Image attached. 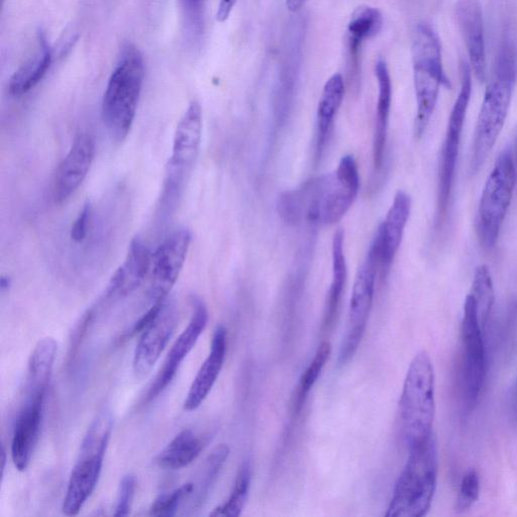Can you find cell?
I'll return each mask as SVG.
<instances>
[{"label": "cell", "mask_w": 517, "mask_h": 517, "mask_svg": "<svg viewBox=\"0 0 517 517\" xmlns=\"http://www.w3.org/2000/svg\"><path fill=\"white\" fill-rule=\"evenodd\" d=\"M145 79L142 52L126 43L119 54L102 99V119L111 138L126 140L134 124Z\"/></svg>", "instance_id": "1"}, {"label": "cell", "mask_w": 517, "mask_h": 517, "mask_svg": "<svg viewBox=\"0 0 517 517\" xmlns=\"http://www.w3.org/2000/svg\"><path fill=\"white\" fill-rule=\"evenodd\" d=\"M514 47L504 40L495 64L494 78L488 85L480 109L472 149L471 170L478 172L494 148L504 127L516 80Z\"/></svg>", "instance_id": "2"}, {"label": "cell", "mask_w": 517, "mask_h": 517, "mask_svg": "<svg viewBox=\"0 0 517 517\" xmlns=\"http://www.w3.org/2000/svg\"><path fill=\"white\" fill-rule=\"evenodd\" d=\"M435 412L434 366L423 351L409 365L399 401L400 432L408 449L433 436Z\"/></svg>", "instance_id": "3"}, {"label": "cell", "mask_w": 517, "mask_h": 517, "mask_svg": "<svg viewBox=\"0 0 517 517\" xmlns=\"http://www.w3.org/2000/svg\"><path fill=\"white\" fill-rule=\"evenodd\" d=\"M438 479V453L434 436L409 449L406 465L393 491L387 517H422L431 508Z\"/></svg>", "instance_id": "4"}, {"label": "cell", "mask_w": 517, "mask_h": 517, "mask_svg": "<svg viewBox=\"0 0 517 517\" xmlns=\"http://www.w3.org/2000/svg\"><path fill=\"white\" fill-rule=\"evenodd\" d=\"M412 64L417 97L415 132L421 138L435 113L441 87L451 88L444 70L440 40L428 24H420L413 34Z\"/></svg>", "instance_id": "5"}, {"label": "cell", "mask_w": 517, "mask_h": 517, "mask_svg": "<svg viewBox=\"0 0 517 517\" xmlns=\"http://www.w3.org/2000/svg\"><path fill=\"white\" fill-rule=\"evenodd\" d=\"M110 412H101L89 427L81 444L77 462L72 470L62 511L77 515L95 490L113 433Z\"/></svg>", "instance_id": "6"}, {"label": "cell", "mask_w": 517, "mask_h": 517, "mask_svg": "<svg viewBox=\"0 0 517 517\" xmlns=\"http://www.w3.org/2000/svg\"><path fill=\"white\" fill-rule=\"evenodd\" d=\"M516 170L512 153L500 154L484 185L479 203V234L486 249L495 247L512 200Z\"/></svg>", "instance_id": "7"}, {"label": "cell", "mask_w": 517, "mask_h": 517, "mask_svg": "<svg viewBox=\"0 0 517 517\" xmlns=\"http://www.w3.org/2000/svg\"><path fill=\"white\" fill-rule=\"evenodd\" d=\"M201 139L202 111L199 103L192 101L174 134L161 197L164 206L172 205L179 197L198 156Z\"/></svg>", "instance_id": "8"}, {"label": "cell", "mask_w": 517, "mask_h": 517, "mask_svg": "<svg viewBox=\"0 0 517 517\" xmlns=\"http://www.w3.org/2000/svg\"><path fill=\"white\" fill-rule=\"evenodd\" d=\"M381 268L379 247L373 240L366 259L355 278L348 328L339 358L341 365H345L353 358L363 339L374 301L377 276L380 274Z\"/></svg>", "instance_id": "9"}, {"label": "cell", "mask_w": 517, "mask_h": 517, "mask_svg": "<svg viewBox=\"0 0 517 517\" xmlns=\"http://www.w3.org/2000/svg\"><path fill=\"white\" fill-rule=\"evenodd\" d=\"M460 71L462 77L461 88L450 115L439 163L438 216L440 219L448 209L458 163L461 137L472 93L471 69L467 62L463 61L461 63Z\"/></svg>", "instance_id": "10"}, {"label": "cell", "mask_w": 517, "mask_h": 517, "mask_svg": "<svg viewBox=\"0 0 517 517\" xmlns=\"http://www.w3.org/2000/svg\"><path fill=\"white\" fill-rule=\"evenodd\" d=\"M463 347L462 384L469 407H474L483 391L486 378V354L483 328L474 298L469 293L464 304L461 327Z\"/></svg>", "instance_id": "11"}, {"label": "cell", "mask_w": 517, "mask_h": 517, "mask_svg": "<svg viewBox=\"0 0 517 517\" xmlns=\"http://www.w3.org/2000/svg\"><path fill=\"white\" fill-rule=\"evenodd\" d=\"M360 190V174L353 155L342 157L337 170L323 176L318 222L333 226L350 211Z\"/></svg>", "instance_id": "12"}, {"label": "cell", "mask_w": 517, "mask_h": 517, "mask_svg": "<svg viewBox=\"0 0 517 517\" xmlns=\"http://www.w3.org/2000/svg\"><path fill=\"white\" fill-rule=\"evenodd\" d=\"M191 242L189 230H178L165 239L153 255L148 292L153 304L167 299L182 271Z\"/></svg>", "instance_id": "13"}, {"label": "cell", "mask_w": 517, "mask_h": 517, "mask_svg": "<svg viewBox=\"0 0 517 517\" xmlns=\"http://www.w3.org/2000/svg\"><path fill=\"white\" fill-rule=\"evenodd\" d=\"M192 316L190 322L173 344L163 367L150 386L146 400L151 401L160 395L175 378L181 364L195 347L209 322V310L198 297L191 298Z\"/></svg>", "instance_id": "14"}, {"label": "cell", "mask_w": 517, "mask_h": 517, "mask_svg": "<svg viewBox=\"0 0 517 517\" xmlns=\"http://www.w3.org/2000/svg\"><path fill=\"white\" fill-rule=\"evenodd\" d=\"M178 313L174 302L165 300L161 312L142 333L137 345L133 370L137 378L147 377L170 342L177 326Z\"/></svg>", "instance_id": "15"}, {"label": "cell", "mask_w": 517, "mask_h": 517, "mask_svg": "<svg viewBox=\"0 0 517 517\" xmlns=\"http://www.w3.org/2000/svg\"><path fill=\"white\" fill-rule=\"evenodd\" d=\"M47 392L26 391L12 442V458L19 471L29 467L40 438Z\"/></svg>", "instance_id": "16"}, {"label": "cell", "mask_w": 517, "mask_h": 517, "mask_svg": "<svg viewBox=\"0 0 517 517\" xmlns=\"http://www.w3.org/2000/svg\"><path fill=\"white\" fill-rule=\"evenodd\" d=\"M95 140L79 134L60 164L54 179L53 197L56 203L65 202L85 180L95 157Z\"/></svg>", "instance_id": "17"}, {"label": "cell", "mask_w": 517, "mask_h": 517, "mask_svg": "<svg viewBox=\"0 0 517 517\" xmlns=\"http://www.w3.org/2000/svg\"><path fill=\"white\" fill-rule=\"evenodd\" d=\"M455 14L468 51L471 68L476 78L484 82L486 53L482 8L478 0H459Z\"/></svg>", "instance_id": "18"}, {"label": "cell", "mask_w": 517, "mask_h": 517, "mask_svg": "<svg viewBox=\"0 0 517 517\" xmlns=\"http://www.w3.org/2000/svg\"><path fill=\"white\" fill-rule=\"evenodd\" d=\"M410 213L411 198L406 192L399 190L375 236L381 251L382 277L389 271L401 246Z\"/></svg>", "instance_id": "19"}, {"label": "cell", "mask_w": 517, "mask_h": 517, "mask_svg": "<svg viewBox=\"0 0 517 517\" xmlns=\"http://www.w3.org/2000/svg\"><path fill=\"white\" fill-rule=\"evenodd\" d=\"M227 353V330L219 326L213 337L208 358L200 367L184 401L186 411L196 410L209 396L223 369Z\"/></svg>", "instance_id": "20"}, {"label": "cell", "mask_w": 517, "mask_h": 517, "mask_svg": "<svg viewBox=\"0 0 517 517\" xmlns=\"http://www.w3.org/2000/svg\"><path fill=\"white\" fill-rule=\"evenodd\" d=\"M152 254L141 240L131 243L125 263L112 277L106 299H118L130 295L145 280L152 266Z\"/></svg>", "instance_id": "21"}, {"label": "cell", "mask_w": 517, "mask_h": 517, "mask_svg": "<svg viewBox=\"0 0 517 517\" xmlns=\"http://www.w3.org/2000/svg\"><path fill=\"white\" fill-rule=\"evenodd\" d=\"M375 74L378 82V100L373 140V165L375 171H380L384 163L392 101V83L384 60L379 59L376 62Z\"/></svg>", "instance_id": "22"}, {"label": "cell", "mask_w": 517, "mask_h": 517, "mask_svg": "<svg viewBox=\"0 0 517 517\" xmlns=\"http://www.w3.org/2000/svg\"><path fill=\"white\" fill-rule=\"evenodd\" d=\"M38 51L12 76L9 92L14 97H21L34 89L46 76L53 63V49L46 34L38 33Z\"/></svg>", "instance_id": "23"}, {"label": "cell", "mask_w": 517, "mask_h": 517, "mask_svg": "<svg viewBox=\"0 0 517 517\" xmlns=\"http://www.w3.org/2000/svg\"><path fill=\"white\" fill-rule=\"evenodd\" d=\"M344 245L345 234L340 229L335 233L332 243L333 276L324 315V327L328 329L334 324L338 315L348 277Z\"/></svg>", "instance_id": "24"}, {"label": "cell", "mask_w": 517, "mask_h": 517, "mask_svg": "<svg viewBox=\"0 0 517 517\" xmlns=\"http://www.w3.org/2000/svg\"><path fill=\"white\" fill-rule=\"evenodd\" d=\"M345 96V82L341 74L333 75L326 83L318 108V158L325 148L329 133Z\"/></svg>", "instance_id": "25"}, {"label": "cell", "mask_w": 517, "mask_h": 517, "mask_svg": "<svg viewBox=\"0 0 517 517\" xmlns=\"http://www.w3.org/2000/svg\"><path fill=\"white\" fill-rule=\"evenodd\" d=\"M204 442L193 431L179 433L157 456L156 463L166 470H179L195 461Z\"/></svg>", "instance_id": "26"}, {"label": "cell", "mask_w": 517, "mask_h": 517, "mask_svg": "<svg viewBox=\"0 0 517 517\" xmlns=\"http://www.w3.org/2000/svg\"><path fill=\"white\" fill-rule=\"evenodd\" d=\"M58 351L55 339L39 341L29 361L26 390L48 391Z\"/></svg>", "instance_id": "27"}, {"label": "cell", "mask_w": 517, "mask_h": 517, "mask_svg": "<svg viewBox=\"0 0 517 517\" xmlns=\"http://www.w3.org/2000/svg\"><path fill=\"white\" fill-rule=\"evenodd\" d=\"M382 24L383 18L377 9L361 7L353 13L347 33L349 53L354 64H357L363 42L378 35Z\"/></svg>", "instance_id": "28"}, {"label": "cell", "mask_w": 517, "mask_h": 517, "mask_svg": "<svg viewBox=\"0 0 517 517\" xmlns=\"http://www.w3.org/2000/svg\"><path fill=\"white\" fill-rule=\"evenodd\" d=\"M230 455V448L226 444L218 446L205 460L194 484L190 496L191 510L199 508L208 498L222 468Z\"/></svg>", "instance_id": "29"}, {"label": "cell", "mask_w": 517, "mask_h": 517, "mask_svg": "<svg viewBox=\"0 0 517 517\" xmlns=\"http://www.w3.org/2000/svg\"><path fill=\"white\" fill-rule=\"evenodd\" d=\"M252 479V467L249 461L239 469L234 489L230 498L221 506L214 509L211 516H240L247 502Z\"/></svg>", "instance_id": "30"}, {"label": "cell", "mask_w": 517, "mask_h": 517, "mask_svg": "<svg viewBox=\"0 0 517 517\" xmlns=\"http://www.w3.org/2000/svg\"><path fill=\"white\" fill-rule=\"evenodd\" d=\"M474 298L482 328L485 327L494 302L492 276L486 265L475 270L471 293Z\"/></svg>", "instance_id": "31"}, {"label": "cell", "mask_w": 517, "mask_h": 517, "mask_svg": "<svg viewBox=\"0 0 517 517\" xmlns=\"http://www.w3.org/2000/svg\"><path fill=\"white\" fill-rule=\"evenodd\" d=\"M332 353V346L329 342H324L319 347L314 360L309 364L307 369L302 374L298 389L296 404L297 408H300L304 399L310 390L313 389L314 385L318 381L324 367L330 359Z\"/></svg>", "instance_id": "32"}, {"label": "cell", "mask_w": 517, "mask_h": 517, "mask_svg": "<svg viewBox=\"0 0 517 517\" xmlns=\"http://www.w3.org/2000/svg\"><path fill=\"white\" fill-rule=\"evenodd\" d=\"M194 490L193 482L185 483L168 493L159 495L150 508L153 516H174L181 504L188 500Z\"/></svg>", "instance_id": "33"}, {"label": "cell", "mask_w": 517, "mask_h": 517, "mask_svg": "<svg viewBox=\"0 0 517 517\" xmlns=\"http://www.w3.org/2000/svg\"><path fill=\"white\" fill-rule=\"evenodd\" d=\"M480 493V478L475 470L468 471L461 482L456 501V511L459 513L469 510L478 500Z\"/></svg>", "instance_id": "34"}, {"label": "cell", "mask_w": 517, "mask_h": 517, "mask_svg": "<svg viewBox=\"0 0 517 517\" xmlns=\"http://www.w3.org/2000/svg\"><path fill=\"white\" fill-rule=\"evenodd\" d=\"M137 481L134 475L123 477L117 498L115 516H127L130 514L135 497Z\"/></svg>", "instance_id": "35"}, {"label": "cell", "mask_w": 517, "mask_h": 517, "mask_svg": "<svg viewBox=\"0 0 517 517\" xmlns=\"http://www.w3.org/2000/svg\"><path fill=\"white\" fill-rule=\"evenodd\" d=\"M91 213V205L89 202H87L83 205V208L71 229V239L75 243H81L85 240L88 232V226L91 220Z\"/></svg>", "instance_id": "36"}, {"label": "cell", "mask_w": 517, "mask_h": 517, "mask_svg": "<svg viewBox=\"0 0 517 517\" xmlns=\"http://www.w3.org/2000/svg\"><path fill=\"white\" fill-rule=\"evenodd\" d=\"M208 0H180L182 11L191 27L198 29L201 26L202 11Z\"/></svg>", "instance_id": "37"}, {"label": "cell", "mask_w": 517, "mask_h": 517, "mask_svg": "<svg viewBox=\"0 0 517 517\" xmlns=\"http://www.w3.org/2000/svg\"><path fill=\"white\" fill-rule=\"evenodd\" d=\"M167 300V299H166ZM165 301L155 303L151 306V308L148 310V312L143 315L139 321H137L129 331L126 332L125 338L129 339L134 337L135 335L139 333H143L158 317V315L161 312V308L163 306Z\"/></svg>", "instance_id": "38"}, {"label": "cell", "mask_w": 517, "mask_h": 517, "mask_svg": "<svg viewBox=\"0 0 517 517\" xmlns=\"http://www.w3.org/2000/svg\"><path fill=\"white\" fill-rule=\"evenodd\" d=\"M237 2L238 0H221L217 13V20L220 23H224L230 18Z\"/></svg>", "instance_id": "39"}, {"label": "cell", "mask_w": 517, "mask_h": 517, "mask_svg": "<svg viewBox=\"0 0 517 517\" xmlns=\"http://www.w3.org/2000/svg\"><path fill=\"white\" fill-rule=\"evenodd\" d=\"M307 0H286V7L291 13H296L302 9Z\"/></svg>", "instance_id": "40"}, {"label": "cell", "mask_w": 517, "mask_h": 517, "mask_svg": "<svg viewBox=\"0 0 517 517\" xmlns=\"http://www.w3.org/2000/svg\"><path fill=\"white\" fill-rule=\"evenodd\" d=\"M0 461H2V478H4L5 470H6V464H7V452L5 447L3 446L2 449V457H0Z\"/></svg>", "instance_id": "41"}, {"label": "cell", "mask_w": 517, "mask_h": 517, "mask_svg": "<svg viewBox=\"0 0 517 517\" xmlns=\"http://www.w3.org/2000/svg\"><path fill=\"white\" fill-rule=\"evenodd\" d=\"M0 287H2L3 291L7 290L10 287L9 278L3 277L2 280H0Z\"/></svg>", "instance_id": "42"}, {"label": "cell", "mask_w": 517, "mask_h": 517, "mask_svg": "<svg viewBox=\"0 0 517 517\" xmlns=\"http://www.w3.org/2000/svg\"><path fill=\"white\" fill-rule=\"evenodd\" d=\"M514 405L517 409V384H516V388H515V391H514Z\"/></svg>", "instance_id": "43"}]
</instances>
